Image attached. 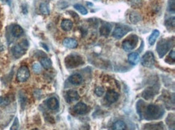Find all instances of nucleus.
<instances>
[{
	"label": "nucleus",
	"mask_w": 175,
	"mask_h": 130,
	"mask_svg": "<svg viewBox=\"0 0 175 130\" xmlns=\"http://www.w3.org/2000/svg\"><path fill=\"white\" fill-rule=\"evenodd\" d=\"M144 117L147 120H155L161 117L163 115V110L156 104H149L144 110Z\"/></svg>",
	"instance_id": "f257e3e1"
},
{
	"label": "nucleus",
	"mask_w": 175,
	"mask_h": 130,
	"mask_svg": "<svg viewBox=\"0 0 175 130\" xmlns=\"http://www.w3.org/2000/svg\"><path fill=\"white\" fill-rule=\"evenodd\" d=\"M83 63L82 59L77 54H71L67 56L65 60V64L68 68H77Z\"/></svg>",
	"instance_id": "f03ea898"
},
{
	"label": "nucleus",
	"mask_w": 175,
	"mask_h": 130,
	"mask_svg": "<svg viewBox=\"0 0 175 130\" xmlns=\"http://www.w3.org/2000/svg\"><path fill=\"white\" fill-rule=\"evenodd\" d=\"M172 47V43H171V40H168V39H162L161 40H160L157 44V53L159 55V57L162 58L163 56H165V54L168 52L169 49Z\"/></svg>",
	"instance_id": "7ed1b4c3"
},
{
	"label": "nucleus",
	"mask_w": 175,
	"mask_h": 130,
	"mask_svg": "<svg viewBox=\"0 0 175 130\" xmlns=\"http://www.w3.org/2000/svg\"><path fill=\"white\" fill-rule=\"evenodd\" d=\"M138 43V37L136 35H130L129 37L127 39H125L124 41L122 43V47H123L124 51H131L132 49L135 48V46L137 45Z\"/></svg>",
	"instance_id": "20e7f679"
},
{
	"label": "nucleus",
	"mask_w": 175,
	"mask_h": 130,
	"mask_svg": "<svg viewBox=\"0 0 175 130\" xmlns=\"http://www.w3.org/2000/svg\"><path fill=\"white\" fill-rule=\"evenodd\" d=\"M155 63L154 55L152 52H147L141 59V64L143 66L147 68H152Z\"/></svg>",
	"instance_id": "39448f33"
},
{
	"label": "nucleus",
	"mask_w": 175,
	"mask_h": 130,
	"mask_svg": "<svg viewBox=\"0 0 175 130\" xmlns=\"http://www.w3.org/2000/svg\"><path fill=\"white\" fill-rule=\"evenodd\" d=\"M30 72L29 69L26 66H22L19 68V69L17 72V80L19 82H24L29 78Z\"/></svg>",
	"instance_id": "423d86ee"
},
{
	"label": "nucleus",
	"mask_w": 175,
	"mask_h": 130,
	"mask_svg": "<svg viewBox=\"0 0 175 130\" xmlns=\"http://www.w3.org/2000/svg\"><path fill=\"white\" fill-rule=\"evenodd\" d=\"M131 31V28H130L127 26H117L115 27V31L113 32V36L115 39H121L123 38L127 32Z\"/></svg>",
	"instance_id": "0eeeda50"
},
{
	"label": "nucleus",
	"mask_w": 175,
	"mask_h": 130,
	"mask_svg": "<svg viewBox=\"0 0 175 130\" xmlns=\"http://www.w3.org/2000/svg\"><path fill=\"white\" fill-rule=\"evenodd\" d=\"M73 110L77 114H79V115H84V114H86L89 111V108L87 107L86 104L83 103V102H79L75 104L74 108H73Z\"/></svg>",
	"instance_id": "6e6552de"
},
{
	"label": "nucleus",
	"mask_w": 175,
	"mask_h": 130,
	"mask_svg": "<svg viewBox=\"0 0 175 130\" xmlns=\"http://www.w3.org/2000/svg\"><path fill=\"white\" fill-rule=\"evenodd\" d=\"M119 95L116 92L113 91V90H108V91L106 92V96H105V99L110 104H112V103H115L119 99Z\"/></svg>",
	"instance_id": "1a4fd4ad"
},
{
	"label": "nucleus",
	"mask_w": 175,
	"mask_h": 130,
	"mask_svg": "<svg viewBox=\"0 0 175 130\" xmlns=\"http://www.w3.org/2000/svg\"><path fill=\"white\" fill-rule=\"evenodd\" d=\"M65 97H66L67 102L71 103V102H73V101H76L79 99V95L74 90H69L66 93Z\"/></svg>",
	"instance_id": "9d476101"
},
{
	"label": "nucleus",
	"mask_w": 175,
	"mask_h": 130,
	"mask_svg": "<svg viewBox=\"0 0 175 130\" xmlns=\"http://www.w3.org/2000/svg\"><path fill=\"white\" fill-rule=\"evenodd\" d=\"M48 108L52 110H57L59 108V101L55 97H51L46 101Z\"/></svg>",
	"instance_id": "9b49d317"
},
{
	"label": "nucleus",
	"mask_w": 175,
	"mask_h": 130,
	"mask_svg": "<svg viewBox=\"0 0 175 130\" xmlns=\"http://www.w3.org/2000/svg\"><path fill=\"white\" fill-rule=\"evenodd\" d=\"M26 50L23 48L19 44L14 46L12 48V54L15 58H19L25 53Z\"/></svg>",
	"instance_id": "f8f14e48"
},
{
	"label": "nucleus",
	"mask_w": 175,
	"mask_h": 130,
	"mask_svg": "<svg viewBox=\"0 0 175 130\" xmlns=\"http://www.w3.org/2000/svg\"><path fill=\"white\" fill-rule=\"evenodd\" d=\"M11 34L14 37L19 38L20 36L23 35V28L19 26V25H14L11 27Z\"/></svg>",
	"instance_id": "ddd939ff"
},
{
	"label": "nucleus",
	"mask_w": 175,
	"mask_h": 130,
	"mask_svg": "<svg viewBox=\"0 0 175 130\" xmlns=\"http://www.w3.org/2000/svg\"><path fill=\"white\" fill-rule=\"evenodd\" d=\"M63 44L68 48H77V41L73 38H66V39H64Z\"/></svg>",
	"instance_id": "4468645a"
},
{
	"label": "nucleus",
	"mask_w": 175,
	"mask_h": 130,
	"mask_svg": "<svg viewBox=\"0 0 175 130\" xmlns=\"http://www.w3.org/2000/svg\"><path fill=\"white\" fill-rule=\"evenodd\" d=\"M69 81L72 84V85H81V82H82V77L80 74H73L69 78Z\"/></svg>",
	"instance_id": "2eb2a0df"
},
{
	"label": "nucleus",
	"mask_w": 175,
	"mask_h": 130,
	"mask_svg": "<svg viewBox=\"0 0 175 130\" xmlns=\"http://www.w3.org/2000/svg\"><path fill=\"white\" fill-rule=\"evenodd\" d=\"M164 125L160 122L158 124H145L144 127V130H163Z\"/></svg>",
	"instance_id": "dca6fc26"
},
{
	"label": "nucleus",
	"mask_w": 175,
	"mask_h": 130,
	"mask_svg": "<svg viewBox=\"0 0 175 130\" xmlns=\"http://www.w3.org/2000/svg\"><path fill=\"white\" fill-rule=\"evenodd\" d=\"M110 31H111V26L109 23H105L99 29L100 35H102V36H107Z\"/></svg>",
	"instance_id": "f3484780"
},
{
	"label": "nucleus",
	"mask_w": 175,
	"mask_h": 130,
	"mask_svg": "<svg viewBox=\"0 0 175 130\" xmlns=\"http://www.w3.org/2000/svg\"><path fill=\"white\" fill-rule=\"evenodd\" d=\"M60 27L65 31H69L73 28V23L69 19H64L60 23Z\"/></svg>",
	"instance_id": "a211bd4d"
},
{
	"label": "nucleus",
	"mask_w": 175,
	"mask_h": 130,
	"mask_svg": "<svg viewBox=\"0 0 175 130\" xmlns=\"http://www.w3.org/2000/svg\"><path fill=\"white\" fill-rule=\"evenodd\" d=\"M112 130H127V125L123 120H117L113 124Z\"/></svg>",
	"instance_id": "6ab92c4d"
},
{
	"label": "nucleus",
	"mask_w": 175,
	"mask_h": 130,
	"mask_svg": "<svg viewBox=\"0 0 175 130\" xmlns=\"http://www.w3.org/2000/svg\"><path fill=\"white\" fill-rule=\"evenodd\" d=\"M159 35H160V31L158 30H154V31H152L151 35L148 38V43H149L150 45H153L154 44L157 38L159 37Z\"/></svg>",
	"instance_id": "aec40b11"
},
{
	"label": "nucleus",
	"mask_w": 175,
	"mask_h": 130,
	"mask_svg": "<svg viewBox=\"0 0 175 130\" xmlns=\"http://www.w3.org/2000/svg\"><path fill=\"white\" fill-rule=\"evenodd\" d=\"M127 59H128V61H129L130 64H136L139 62V60H140V56L136 52H134V53L130 54L128 57H127Z\"/></svg>",
	"instance_id": "412c9836"
},
{
	"label": "nucleus",
	"mask_w": 175,
	"mask_h": 130,
	"mask_svg": "<svg viewBox=\"0 0 175 130\" xmlns=\"http://www.w3.org/2000/svg\"><path fill=\"white\" fill-rule=\"evenodd\" d=\"M40 64L45 69H48L52 66V61L48 57H43L40 59Z\"/></svg>",
	"instance_id": "4be33fe9"
},
{
	"label": "nucleus",
	"mask_w": 175,
	"mask_h": 130,
	"mask_svg": "<svg viewBox=\"0 0 175 130\" xmlns=\"http://www.w3.org/2000/svg\"><path fill=\"white\" fill-rule=\"evenodd\" d=\"M129 19L131 21V23H136L141 19V16L140 14L137 12H131L129 14Z\"/></svg>",
	"instance_id": "5701e85b"
},
{
	"label": "nucleus",
	"mask_w": 175,
	"mask_h": 130,
	"mask_svg": "<svg viewBox=\"0 0 175 130\" xmlns=\"http://www.w3.org/2000/svg\"><path fill=\"white\" fill-rule=\"evenodd\" d=\"M154 96V93L152 91V89L151 88H148V89H146L143 93H142V97H144L145 100H149L151 98H152Z\"/></svg>",
	"instance_id": "b1692460"
},
{
	"label": "nucleus",
	"mask_w": 175,
	"mask_h": 130,
	"mask_svg": "<svg viewBox=\"0 0 175 130\" xmlns=\"http://www.w3.org/2000/svg\"><path fill=\"white\" fill-rule=\"evenodd\" d=\"M136 108H137L138 114H139L140 116H142V114L144 113V110H145V107H144V101L143 100L138 101Z\"/></svg>",
	"instance_id": "393cba45"
},
{
	"label": "nucleus",
	"mask_w": 175,
	"mask_h": 130,
	"mask_svg": "<svg viewBox=\"0 0 175 130\" xmlns=\"http://www.w3.org/2000/svg\"><path fill=\"white\" fill-rule=\"evenodd\" d=\"M40 10L42 14H49V6H48V3H46V2H42L41 4L40 5Z\"/></svg>",
	"instance_id": "a878e982"
},
{
	"label": "nucleus",
	"mask_w": 175,
	"mask_h": 130,
	"mask_svg": "<svg viewBox=\"0 0 175 130\" xmlns=\"http://www.w3.org/2000/svg\"><path fill=\"white\" fill-rule=\"evenodd\" d=\"M165 24L166 26V27L169 30H170L171 28H174L175 26V20H174V17H172V18H169L167 20H165Z\"/></svg>",
	"instance_id": "bb28decb"
},
{
	"label": "nucleus",
	"mask_w": 175,
	"mask_h": 130,
	"mask_svg": "<svg viewBox=\"0 0 175 130\" xmlns=\"http://www.w3.org/2000/svg\"><path fill=\"white\" fill-rule=\"evenodd\" d=\"M73 7L77 10H78L81 14H84V15H85V14H86L88 13L86 8L84 7V6L81 4H75L74 6H73Z\"/></svg>",
	"instance_id": "cd10ccee"
},
{
	"label": "nucleus",
	"mask_w": 175,
	"mask_h": 130,
	"mask_svg": "<svg viewBox=\"0 0 175 130\" xmlns=\"http://www.w3.org/2000/svg\"><path fill=\"white\" fill-rule=\"evenodd\" d=\"M104 89L102 87H97L94 90V93L98 97H102L104 94Z\"/></svg>",
	"instance_id": "c85d7f7f"
},
{
	"label": "nucleus",
	"mask_w": 175,
	"mask_h": 130,
	"mask_svg": "<svg viewBox=\"0 0 175 130\" xmlns=\"http://www.w3.org/2000/svg\"><path fill=\"white\" fill-rule=\"evenodd\" d=\"M10 102L9 97H0V105H6Z\"/></svg>",
	"instance_id": "c756f323"
},
{
	"label": "nucleus",
	"mask_w": 175,
	"mask_h": 130,
	"mask_svg": "<svg viewBox=\"0 0 175 130\" xmlns=\"http://www.w3.org/2000/svg\"><path fill=\"white\" fill-rule=\"evenodd\" d=\"M130 3L132 6L138 7V6H141L142 0H130Z\"/></svg>",
	"instance_id": "7c9ffc66"
},
{
	"label": "nucleus",
	"mask_w": 175,
	"mask_h": 130,
	"mask_svg": "<svg viewBox=\"0 0 175 130\" xmlns=\"http://www.w3.org/2000/svg\"><path fill=\"white\" fill-rule=\"evenodd\" d=\"M19 120H18V118L15 117V120H14V123H13L12 126L10 127V130H18L19 128Z\"/></svg>",
	"instance_id": "2f4dec72"
},
{
	"label": "nucleus",
	"mask_w": 175,
	"mask_h": 130,
	"mask_svg": "<svg viewBox=\"0 0 175 130\" xmlns=\"http://www.w3.org/2000/svg\"><path fill=\"white\" fill-rule=\"evenodd\" d=\"M32 69L35 73H39L41 70V66L38 63H34L33 65H32Z\"/></svg>",
	"instance_id": "473e14b6"
},
{
	"label": "nucleus",
	"mask_w": 175,
	"mask_h": 130,
	"mask_svg": "<svg viewBox=\"0 0 175 130\" xmlns=\"http://www.w3.org/2000/svg\"><path fill=\"white\" fill-rule=\"evenodd\" d=\"M174 3H175L174 0H169V11L174 12V10H175Z\"/></svg>",
	"instance_id": "72a5a7b5"
},
{
	"label": "nucleus",
	"mask_w": 175,
	"mask_h": 130,
	"mask_svg": "<svg viewBox=\"0 0 175 130\" xmlns=\"http://www.w3.org/2000/svg\"><path fill=\"white\" fill-rule=\"evenodd\" d=\"M19 45L26 50L27 49V48H28V42H27L26 39H23V40H22V41L19 43Z\"/></svg>",
	"instance_id": "f704fd0d"
},
{
	"label": "nucleus",
	"mask_w": 175,
	"mask_h": 130,
	"mask_svg": "<svg viewBox=\"0 0 175 130\" xmlns=\"http://www.w3.org/2000/svg\"><path fill=\"white\" fill-rule=\"evenodd\" d=\"M174 50H172L170 52V53H169V57H171L172 58V60H174V59H175V56H174Z\"/></svg>",
	"instance_id": "c9c22d12"
},
{
	"label": "nucleus",
	"mask_w": 175,
	"mask_h": 130,
	"mask_svg": "<svg viewBox=\"0 0 175 130\" xmlns=\"http://www.w3.org/2000/svg\"><path fill=\"white\" fill-rule=\"evenodd\" d=\"M0 1H2V2H4V3H6V4L10 5V0H0Z\"/></svg>",
	"instance_id": "e433bc0d"
}]
</instances>
